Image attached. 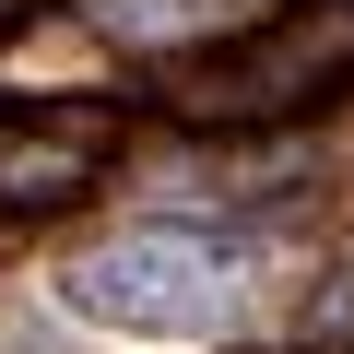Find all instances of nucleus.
Wrapping results in <instances>:
<instances>
[{"label": "nucleus", "mask_w": 354, "mask_h": 354, "mask_svg": "<svg viewBox=\"0 0 354 354\" xmlns=\"http://www.w3.org/2000/svg\"><path fill=\"white\" fill-rule=\"evenodd\" d=\"M95 177V118L71 106H12L0 118V213H48Z\"/></svg>", "instance_id": "2"}, {"label": "nucleus", "mask_w": 354, "mask_h": 354, "mask_svg": "<svg viewBox=\"0 0 354 354\" xmlns=\"http://www.w3.org/2000/svg\"><path fill=\"white\" fill-rule=\"evenodd\" d=\"M59 295L130 342H213L248 307V248L225 225H118L59 260Z\"/></svg>", "instance_id": "1"}, {"label": "nucleus", "mask_w": 354, "mask_h": 354, "mask_svg": "<svg viewBox=\"0 0 354 354\" xmlns=\"http://www.w3.org/2000/svg\"><path fill=\"white\" fill-rule=\"evenodd\" d=\"M225 12L236 0H95V24H118V36H201Z\"/></svg>", "instance_id": "3"}]
</instances>
